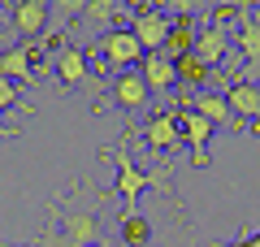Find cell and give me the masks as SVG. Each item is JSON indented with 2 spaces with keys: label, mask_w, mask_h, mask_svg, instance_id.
Returning a JSON list of instances; mask_svg holds the SVG:
<instances>
[{
  "label": "cell",
  "mask_w": 260,
  "mask_h": 247,
  "mask_svg": "<svg viewBox=\"0 0 260 247\" xmlns=\"http://www.w3.org/2000/svg\"><path fill=\"white\" fill-rule=\"evenodd\" d=\"M100 204H104V191L83 195V187H74L70 200H56L52 204L56 226L48 230L39 243H44V247H95V243H104Z\"/></svg>",
  "instance_id": "cell-1"
},
{
  "label": "cell",
  "mask_w": 260,
  "mask_h": 247,
  "mask_svg": "<svg viewBox=\"0 0 260 247\" xmlns=\"http://www.w3.org/2000/svg\"><path fill=\"white\" fill-rule=\"evenodd\" d=\"M104 156H109V161H117V195H121V204H126L121 212H139V195L148 191V187H156V191H165L169 200H174V208L186 217L182 200H178L174 182H169V169H139V165L126 156V147H109Z\"/></svg>",
  "instance_id": "cell-2"
},
{
  "label": "cell",
  "mask_w": 260,
  "mask_h": 247,
  "mask_svg": "<svg viewBox=\"0 0 260 247\" xmlns=\"http://www.w3.org/2000/svg\"><path fill=\"white\" fill-rule=\"evenodd\" d=\"M95 56H100L109 70H117V74H126L130 65H143V44L135 35H130V26H117V30H104L100 39H95Z\"/></svg>",
  "instance_id": "cell-3"
},
{
  "label": "cell",
  "mask_w": 260,
  "mask_h": 247,
  "mask_svg": "<svg viewBox=\"0 0 260 247\" xmlns=\"http://www.w3.org/2000/svg\"><path fill=\"white\" fill-rule=\"evenodd\" d=\"M169 30H174V13L169 9H156V5H143V9L130 13V35L143 44V52H165L169 44Z\"/></svg>",
  "instance_id": "cell-4"
},
{
  "label": "cell",
  "mask_w": 260,
  "mask_h": 247,
  "mask_svg": "<svg viewBox=\"0 0 260 247\" xmlns=\"http://www.w3.org/2000/svg\"><path fill=\"white\" fill-rule=\"evenodd\" d=\"M5 22H9L13 35H22V44H39V35H44L48 22H52V5H48V0H18V5L5 13Z\"/></svg>",
  "instance_id": "cell-5"
},
{
  "label": "cell",
  "mask_w": 260,
  "mask_h": 247,
  "mask_svg": "<svg viewBox=\"0 0 260 247\" xmlns=\"http://www.w3.org/2000/svg\"><path fill=\"white\" fill-rule=\"evenodd\" d=\"M225 104H230V113L239 121H247L251 135H260V87L247 78H234L230 87H225Z\"/></svg>",
  "instance_id": "cell-6"
},
{
  "label": "cell",
  "mask_w": 260,
  "mask_h": 247,
  "mask_svg": "<svg viewBox=\"0 0 260 247\" xmlns=\"http://www.w3.org/2000/svg\"><path fill=\"white\" fill-rule=\"evenodd\" d=\"M39 44H18L9 52H0V78L9 82H39Z\"/></svg>",
  "instance_id": "cell-7"
},
{
  "label": "cell",
  "mask_w": 260,
  "mask_h": 247,
  "mask_svg": "<svg viewBox=\"0 0 260 247\" xmlns=\"http://www.w3.org/2000/svg\"><path fill=\"white\" fill-rule=\"evenodd\" d=\"M178 130H182V143H191L195 169H204V165H208V139H213V126H208L195 109H178Z\"/></svg>",
  "instance_id": "cell-8"
},
{
  "label": "cell",
  "mask_w": 260,
  "mask_h": 247,
  "mask_svg": "<svg viewBox=\"0 0 260 247\" xmlns=\"http://www.w3.org/2000/svg\"><path fill=\"white\" fill-rule=\"evenodd\" d=\"M109 100L117 104V109L135 113V109H148L152 91H148V82H143V74H139V70H126V74H117V78H113Z\"/></svg>",
  "instance_id": "cell-9"
},
{
  "label": "cell",
  "mask_w": 260,
  "mask_h": 247,
  "mask_svg": "<svg viewBox=\"0 0 260 247\" xmlns=\"http://www.w3.org/2000/svg\"><path fill=\"white\" fill-rule=\"evenodd\" d=\"M143 139H148V147H156V152H178L182 147V130H178V109H160L148 117V126H143Z\"/></svg>",
  "instance_id": "cell-10"
},
{
  "label": "cell",
  "mask_w": 260,
  "mask_h": 247,
  "mask_svg": "<svg viewBox=\"0 0 260 247\" xmlns=\"http://www.w3.org/2000/svg\"><path fill=\"white\" fill-rule=\"evenodd\" d=\"M230 44H234L230 30H221V26H213V22H204V26H200V39H195V56H200V61L217 74V65H225V56H230Z\"/></svg>",
  "instance_id": "cell-11"
},
{
  "label": "cell",
  "mask_w": 260,
  "mask_h": 247,
  "mask_svg": "<svg viewBox=\"0 0 260 247\" xmlns=\"http://www.w3.org/2000/svg\"><path fill=\"white\" fill-rule=\"evenodd\" d=\"M182 109H195L200 117L208 121V126H230V130H243V121L230 113V104H225V96H213V91H200L195 100H178Z\"/></svg>",
  "instance_id": "cell-12"
},
{
  "label": "cell",
  "mask_w": 260,
  "mask_h": 247,
  "mask_svg": "<svg viewBox=\"0 0 260 247\" xmlns=\"http://www.w3.org/2000/svg\"><path fill=\"white\" fill-rule=\"evenodd\" d=\"M52 70H56V78H61L65 87H83V82L91 78V65H87V52H83V48H74V44L56 48V56H52Z\"/></svg>",
  "instance_id": "cell-13"
},
{
  "label": "cell",
  "mask_w": 260,
  "mask_h": 247,
  "mask_svg": "<svg viewBox=\"0 0 260 247\" xmlns=\"http://www.w3.org/2000/svg\"><path fill=\"white\" fill-rule=\"evenodd\" d=\"M139 74H143V82H148V91H152V96H165V91H174V87H178V70H174V61H169V56H160V52L143 56Z\"/></svg>",
  "instance_id": "cell-14"
},
{
  "label": "cell",
  "mask_w": 260,
  "mask_h": 247,
  "mask_svg": "<svg viewBox=\"0 0 260 247\" xmlns=\"http://www.w3.org/2000/svg\"><path fill=\"white\" fill-rule=\"evenodd\" d=\"M230 35H234V48L243 52V61H247V70L260 74V22L251 18V9L243 13V22L230 30Z\"/></svg>",
  "instance_id": "cell-15"
},
{
  "label": "cell",
  "mask_w": 260,
  "mask_h": 247,
  "mask_svg": "<svg viewBox=\"0 0 260 247\" xmlns=\"http://www.w3.org/2000/svg\"><path fill=\"white\" fill-rule=\"evenodd\" d=\"M83 18L91 22L95 30H117L121 26V18H126V9H121L117 0H87V9H83Z\"/></svg>",
  "instance_id": "cell-16"
},
{
  "label": "cell",
  "mask_w": 260,
  "mask_h": 247,
  "mask_svg": "<svg viewBox=\"0 0 260 247\" xmlns=\"http://www.w3.org/2000/svg\"><path fill=\"white\" fill-rule=\"evenodd\" d=\"M174 70H178V87H191V91H204V87H208V78H213V70H208V65L200 61L195 52L178 56V61H174Z\"/></svg>",
  "instance_id": "cell-17"
},
{
  "label": "cell",
  "mask_w": 260,
  "mask_h": 247,
  "mask_svg": "<svg viewBox=\"0 0 260 247\" xmlns=\"http://www.w3.org/2000/svg\"><path fill=\"white\" fill-rule=\"evenodd\" d=\"M117 230H121L117 243H130V247H152V221L143 217V212H121V217H117Z\"/></svg>",
  "instance_id": "cell-18"
},
{
  "label": "cell",
  "mask_w": 260,
  "mask_h": 247,
  "mask_svg": "<svg viewBox=\"0 0 260 247\" xmlns=\"http://www.w3.org/2000/svg\"><path fill=\"white\" fill-rule=\"evenodd\" d=\"M5 109L30 113V104H22V96H18V82H9V78H0V113ZM0 139H18V126H0Z\"/></svg>",
  "instance_id": "cell-19"
},
{
  "label": "cell",
  "mask_w": 260,
  "mask_h": 247,
  "mask_svg": "<svg viewBox=\"0 0 260 247\" xmlns=\"http://www.w3.org/2000/svg\"><path fill=\"white\" fill-rule=\"evenodd\" d=\"M221 247H251V238H234V243H221Z\"/></svg>",
  "instance_id": "cell-20"
},
{
  "label": "cell",
  "mask_w": 260,
  "mask_h": 247,
  "mask_svg": "<svg viewBox=\"0 0 260 247\" xmlns=\"http://www.w3.org/2000/svg\"><path fill=\"white\" fill-rule=\"evenodd\" d=\"M251 238V247H260V230H256V234H247Z\"/></svg>",
  "instance_id": "cell-21"
},
{
  "label": "cell",
  "mask_w": 260,
  "mask_h": 247,
  "mask_svg": "<svg viewBox=\"0 0 260 247\" xmlns=\"http://www.w3.org/2000/svg\"><path fill=\"white\" fill-rule=\"evenodd\" d=\"M0 247H22V243H0Z\"/></svg>",
  "instance_id": "cell-22"
},
{
  "label": "cell",
  "mask_w": 260,
  "mask_h": 247,
  "mask_svg": "<svg viewBox=\"0 0 260 247\" xmlns=\"http://www.w3.org/2000/svg\"><path fill=\"white\" fill-rule=\"evenodd\" d=\"M95 247H109V243H95Z\"/></svg>",
  "instance_id": "cell-23"
},
{
  "label": "cell",
  "mask_w": 260,
  "mask_h": 247,
  "mask_svg": "<svg viewBox=\"0 0 260 247\" xmlns=\"http://www.w3.org/2000/svg\"><path fill=\"white\" fill-rule=\"evenodd\" d=\"M117 247H130V243H117Z\"/></svg>",
  "instance_id": "cell-24"
}]
</instances>
